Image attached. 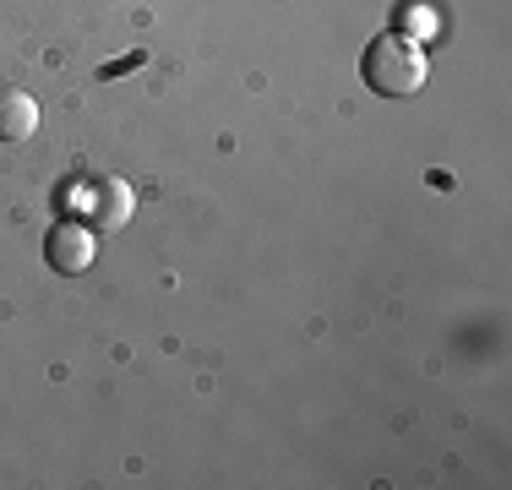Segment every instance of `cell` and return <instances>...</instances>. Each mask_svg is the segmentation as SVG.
I'll list each match as a JSON object with an SVG mask.
<instances>
[{
  "mask_svg": "<svg viewBox=\"0 0 512 490\" xmlns=\"http://www.w3.org/2000/svg\"><path fill=\"white\" fill-rule=\"evenodd\" d=\"M404 28H409V39H414V33H431L436 17H431V11H420V6H409L404 11Z\"/></svg>",
  "mask_w": 512,
  "mask_h": 490,
  "instance_id": "cell-5",
  "label": "cell"
},
{
  "mask_svg": "<svg viewBox=\"0 0 512 490\" xmlns=\"http://www.w3.org/2000/svg\"><path fill=\"white\" fill-rule=\"evenodd\" d=\"M131 207H137V196H131L126 180L104 175V180H93V186H88V218H93V229H120L131 218Z\"/></svg>",
  "mask_w": 512,
  "mask_h": 490,
  "instance_id": "cell-3",
  "label": "cell"
},
{
  "mask_svg": "<svg viewBox=\"0 0 512 490\" xmlns=\"http://www.w3.org/2000/svg\"><path fill=\"white\" fill-rule=\"evenodd\" d=\"M365 88L382 98H409L425 88V49L409 33H382L371 49H365Z\"/></svg>",
  "mask_w": 512,
  "mask_h": 490,
  "instance_id": "cell-1",
  "label": "cell"
},
{
  "mask_svg": "<svg viewBox=\"0 0 512 490\" xmlns=\"http://www.w3.org/2000/svg\"><path fill=\"white\" fill-rule=\"evenodd\" d=\"M44 251H50V267L55 273H88L93 256H99V240H93V224H55L50 240H44Z\"/></svg>",
  "mask_w": 512,
  "mask_h": 490,
  "instance_id": "cell-2",
  "label": "cell"
},
{
  "mask_svg": "<svg viewBox=\"0 0 512 490\" xmlns=\"http://www.w3.org/2000/svg\"><path fill=\"white\" fill-rule=\"evenodd\" d=\"M39 131V104L22 88H0V142H28Z\"/></svg>",
  "mask_w": 512,
  "mask_h": 490,
  "instance_id": "cell-4",
  "label": "cell"
}]
</instances>
